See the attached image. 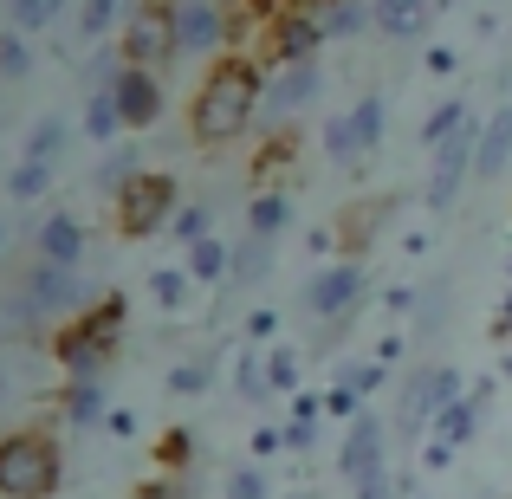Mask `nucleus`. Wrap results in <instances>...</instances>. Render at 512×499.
I'll return each instance as SVG.
<instances>
[{
    "label": "nucleus",
    "instance_id": "1",
    "mask_svg": "<svg viewBox=\"0 0 512 499\" xmlns=\"http://www.w3.org/2000/svg\"><path fill=\"white\" fill-rule=\"evenodd\" d=\"M266 104V85L260 72H253L247 59H221L208 78H201L195 91V111H188V130H195V143H234L240 130L253 124V111Z\"/></svg>",
    "mask_w": 512,
    "mask_h": 499
},
{
    "label": "nucleus",
    "instance_id": "2",
    "mask_svg": "<svg viewBox=\"0 0 512 499\" xmlns=\"http://www.w3.org/2000/svg\"><path fill=\"white\" fill-rule=\"evenodd\" d=\"M59 441L46 435H7L0 441V499H52L59 493Z\"/></svg>",
    "mask_w": 512,
    "mask_h": 499
},
{
    "label": "nucleus",
    "instance_id": "3",
    "mask_svg": "<svg viewBox=\"0 0 512 499\" xmlns=\"http://www.w3.org/2000/svg\"><path fill=\"white\" fill-rule=\"evenodd\" d=\"M117 325H124V299H104L98 312H85L78 325L59 331V363L72 370V383H91V376L111 363V344H117Z\"/></svg>",
    "mask_w": 512,
    "mask_h": 499
},
{
    "label": "nucleus",
    "instance_id": "4",
    "mask_svg": "<svg viewBox=\"0 0 512 499\" xmlns=\"http://www.w3.org/2000/svg\"><path fill=\"white\" fill-rule=\"evenodd\" d=\"M85 305V286H78L72 266H46L39 260L33 273H26L20 299L7 305V318H20V325H33V318H59V312H78Z\"/></svg>",
    "mask_w": 512,
    "mask_h": 499
},
{
    "label": "nucleus",
    "instance_id": "5",
    "mask_svg": "<svg viewBox=\"0 0 512 499\" xmlns=\"http://www.w3.org/2000/svg\"><path fill=\"white\" fill-rule=\"evenodd\" d=\"M175 214H182V201H175V182H169V175H150V169H143L137 182L117 195V234L143 240V234H156L163 221H175Z\"/></svg>",
    "mask_w": 512,
    "mask_h": 499
},
{
    "label": "nucleus",
    "instance_id": "6",
    "mask_svg": "<svg viewBox=\"0 0 512 499\" xmlns=\"http://www.w3.org/2000/svg\"><path fill=\"white\" fill-rule=\"evenodd\" d=\"M454 402H461V376H454L448 363H428V370H415L409 389H402V428L422 435V422H441Z\"/></svg>",
    "mask_w": 512,
    "mask_h": 499
},
{
    "label": "nucleus",
    "instance_id": "7",
    "mask_svg": "<svg viewBox=\"0 0 512 499\" xmlns=\"http://www.w3.org/2000/svg\"><path fill=\"white\" fill-rule=\"evenodd\" d=\"M480 130H487V124H467L461 137H448V143L435 150V175H428V208H448V201L461 195L467 169H474V156H480Z\"/></svg>",
    "mask_w": 512,
    "mask_h": 499
},
{
    "label": "nucleus",
    "instance_id": "8",
    "mask_svg": "<svg viewBox=\"0 0 512 499\" xmlns=\"http://www.w3.org/2000/svg\"><path fill=\"white\" fill-rule=\"evenodd\" d=\"M363 266H325V273H312V286H305V312L312 318H344V312H357V299H363Z\"/></svg>",
    "mask_w": 512,
    "mask_h": 499
},
{
    "label": "nucleus",
    "instance_id": "9",
    "mask_svg": "<svg viewBox=\"0 0 512 499\" xmlns=\"http://www.w3.org/2000/svg\"><path fill=\"white\" fill-rule=\"evenodd\" d=\"M318 46H325V20L318 13H286V20H273L266 59L292 72V65H318Z\"/></svg>",
    "mask_w": 512,
    "mask_h": 499
},
{
    "label": "nucleus",
    "instance_id": "10",
    "mask_svg": "<svg viewBox=\"0 0 512 499\" xmlns=\"http://www.w3.org/2000/svg\"><path fill=\"white\" fill-rule=\"evenodd\" d=\"M169 52H175V7L169 13L163 7H143L137 20H130V33H124V59L150 72V65L169 59Z\"/></svg>",
    "mask_w": 512,
    "mask_h": 499
},
{
    "label": "nucleus",
    "instance_id": "11",
    "mask_svg": "<svg viewBox=\"0 0 512 499\" xmlns=\"http://www.w3.org/2000/svg\"><path fill=\"white\" fill-rule=\"evenodd\" d=\"M111 91H117V111H124L130 130L156 124V111H163V78H156V72H143V65H124Z\"/></svg>",
    "mask_w": 512,
    "mask_h": 499
},
{
    "label": "nucleus",
    "instance_id": "12",
    "mask_svg": "<svg viewBox=\"0 0 512 499\" xmlns=\"http://www.w3.org/2000/svg\"><path fill=\"white\" fill-rule=\"evenodd\" d=\"M227 39V13L214 0H182L175 7V52H214Z\"/></svg>",
    "mask_w": 512,
    "mask_h": 499
},
{
    "label": "nucleus",
    "instance_id": "13",
    "mask_svg": "<svg viewBox=\"0 0 512 499\" xmlns=\"http://www.w3.org/2000/svg\"><path fill=\"white\" fill-rule=\"evenodd\" d=\"M39 260L46 266H72V273H78V260H85V227H78L65 208L39 221Z\"/></svg>",
    "mask_w": 512,
    "mask_h": 499
},
{
    "label": "nucleus",
    "instance_id": "14",
    "mask_svg": "<svg viewBox=\"0 0 512 499\" xmlns=\"http://www.w3.org/2000/svg\"><path fill=\"white\" fill-rule=\"evenodd\" d=\"M338 467H344V480H363V474L383 467V422H376V415H357V422H350V441H344Z\"/></svg>",
    "mask_w": 512,
    "mask_h": 499
},
{
    "label": "nucleus",
    "instance_id": "15",
    "mask_svg": "<svg viewBox=\"0 0 512 499\" xmlns=\"http://www.w3.org/2000/svg\"><path fill=\"white\" fill-rule=\"evenodd\" d=\"M318 91H325V72H318V65H292V72H279L273 91H266V117L299 111V104H312Z\"/></svg>",
    "mask_w": 512,
    "mask_h": 499
},
{
    "label": "nucleus",
    "instance_id": "16",
    "mask_svg": "<svg viewBox=\"0 0 512 499\" xmlns=\"http://www.w3.org/2000/svg\"><path fill=\"white\" fill-rule=\"evenodd\" d=\"M370 20L389 39H422L428 20H435V0H370Z\"/></svg>",
    "mask_w": 512,
    "mask_h": 499
},
{
    "label": "nucleus",
    "instance_id": "17",
    "mask_svg": "<svg viewBox=\"0 0 512 499\" xmlns=\"http://www.w3.org/2000/svg\"><path fill=\"white\" fill-rule=\"evenodd\" d=\"M506 163H512V104H500V117H493V124L480 130L474 175H480V182H493V175H506Z\"/></svg>",
    "mask_w": 512,
    "mask_h": 499
},
{
    "label": "nucleus",
    "instance_id": "18",
    "mask_svg": "<svg viewBox=\"0 0 512 499\" xmlns=\"http://www.w3.org/2000/svg\"><path fill=\"white\" fill-rule=\"evenodd\" d=\"M85 130H91L98 143H111L117 130H130L124 111H117V91H111V85H91V98H85Z\"/></svg>",
    "mask_w": 512,
    "mask_h": 499
},
{
    "label": "nucleus",
    "instance_id": "19",
    "mask_svg": "<svg viewBox=\"0 0 512 499\" xmlns=\"http://www.w3.org/2000/svg\"><path fill=\"white\" fill-rule=\"evenodd\" d=\"M240 396L247 402L273 396V344H247L240 350Z\"/></svg>",
    "mask_w": 512,
    "mask_h": 499
},
{
    "label": "nucleus",
    "instance_id": "20",
    "mask_svg": "<svg viewBox=\"0 0 512 499\" xmlns=\"http://www.w3.org/2000/svg\"><path fill=\"white\" fill-rule=\"evenodd\" d=\"M188 273L201 279V286H221L227 273H234V253H227V240H195V247H188Z\"/></svg>",
    "mask_w": 512,
    "mask_h": 499
},
{
    "label": "nucleus",
    "instance_id": "21",
    "mask_svg": "<svg viewBox=\"0 0 512 499\" xmlns=\"http://www.w3.org/2000/svg\"><path fill=\"white\" fill-rule=\"evenodd\" d=\"M286 214H292L286 188H266V195H253V208H247V234L253 240H273L279 227H286Z\"/></svg>",
    "mask_w": 512,
    "mask_h": 499
},
{
    "label": "nucleus",
    "instance_id": "22",
    "mask_svg": "<svg viewBox=\"0 0 512 499\" xmlns=\"http://www.w3.org/2000/svg\"><path fill=\"white\" fill-rule=\"evenodd\" d=\"M467 124H474V111H467L461 98H448V104H435V111H428V124H422V143H428V150H441V143H448V137H461Z\"/></svg>",
    "mask_w": 512,
    "mask_h": 499
},
{
    "label": "nucleus",
    "instance_id": "23",
    "mask_svg": "<svg viewBox=\"0 0 512 499\" xmlns=\"http://www.w3.org/2000/svg\"><path fill=\"white\" fill-rule=\"evenodd\" d=\"M188 279H195L188 266H156V273H150V292H156L163 312H182V305H188Z\"/></svg>",
    "mask_w": 512,
    "mask_h": 499
},
{
    "label": "nucleus",
    "instance_id": "24",
    "mask_svg": "<svg viewBox=\"0 0 512 499\" xmlns=\"http://www.w3.org/2000/svg\"><path fill=\"white\" fill-rule=\"evenodd\" d=\"M350 124H357V137H363V150H376L383 143V124H389V111H383V98L376 91H363L357 104H350Z\"/></svg>",
    "mask_w": 512,
    "mask_h": 499
},
{
    "label": "nucleus",
    "instance_id": "25",
    "mask_svg": "<svg viewBox=\"0 0 512 499\" xmlns=\"http://www.w3.org/2000/svg\"><path fill=\"white\" fill-rule=\"evenodd\" d=\"M325 156H331V163H357V156H363V137H357V124H350V111L325 124Z\"/></svg>",
    "mask_w": 512,
    "mask_h": 499
},
{
    "label": "nucleus",
    "instance_id": "26",
    "mask_svg": "<svg viewBox=\"0 0 512 499\" xmlns=\"http://www.w3.org/2000/svg\"><path fill=\"white\" fill-rule=\"evenodd\" d=\"M59 150H65V117H39L26 137V163H52Z\"/></svg>",
    "mask_w": 512,
    "mask_h": 499
},
{
    "label": "nucleus",
    "instance_id": "27",
    "mask_svg": "<svg viewBox=\"0 0 512 499\" xmlns=\"http://www.w3.org/2000/svg\"><path fill=\"white\" fill-rule=\"evenodd\" d=\"M59 7H65V0H7V20L20 26V33H39V26L59 20Z\"/></svg>",
    "mask_w": 512,
    "mask_h": 499
},
{
    "label": "nucleus",
    "instance_id": "28",
    "mask_svg": "<svg viewBox=\"0 0 512 499\" xmlns=\"http://www.w3.org/2000/svg\"><path fill=\"white\" fill-rule=\"evenodd\" d=\"M266 266H273V240H253L247 234V240H240V253H234V279H240V286H253Z\"/></svg>",
    "mask_w": 512,
    "mask_h": 499
},
{
    "label": "nucleus",
    "instance_id": "29",
    "mask_svg": "<svg viewBox=\"0 0 512 499\" xmlns=\"http://www.w3.org/2000/svg\"><path fill=\"white\" fill-rule=\"evenodd\" d=\"M7 188H13V201H39L52 188V163H13Z\"/></svg>",
    "mask_w": 512,
    "mask_h": 499
},
{
    "label": "nucleus",
    "instance_id": "30",
    "mask_svg": "<svg viewBox=\"0 0 512 499\" xmlns=\"http://www.w3.org/2000/svg\"><path fill=\"white\" fill-rule=\"evenodd\" d=\"M474 422H480V409H474V402L461 396V402H454V409H448V415L435 422V441H448V448H461V441L474 435Z\"/></svg>",
    "mask_w": 512,
    "mask_h": 499
},
{
    "label": "nucleus",
    "instance_id": "31",
    "mask_svg": "<svg viewBox=\"0 0 512 499\" xmlns=\"http://www.w3.org/2000/svg\"><path fill=\"white\" fill-rule=\"evenodd\" d=\"M137 175H143V169H137V156L117 150V156H104V163H98V188H104V195H124Z\"/></svg>",
    "mask_w": 512,
    "mask_h": 499
},
{
    "label": "nucleus",
    "instance_id": "32",
    "mask_svg": "<svg viewBox=\"0 0 512 499\" xmlns=\"http://www.w3.org/2000/svg\"><path fill=\"white\" fill-rule=\"evenodd\" d=\"M65 415H72V422H104V389L98 383H72L65 389Z\"/></svg>",
    "mask_w": 512,
    "mask_h": 499
},
{
    "label": "nucleus",
    "instance_id": "33",
    "mask_svg": "<svg viewBox=\"0 0 512 499\" xmlns=\"http://www.w3.org/2000/svg\"><path fill=\"white\" fill-rule=\"evenodd\" d=\"M318 20H325V39H350L363 20H370V7H363V0H338V7L318 13Z\"/></svg>",
    "mask_w": 512,
    "mask_h": 499
},
{
    "label": "nucleus",
    "instance_id": "34",
    "mask_svg": "<svg viewBox=\"0 0 512 499\" xmlns=\"http://www.w3.org/2000/svg\"><path fill=\"white\" fill-rule=\"evenodd\" d=\"M338 389H350V396H370V389H383V363H376V357H357V363H344Z\"/></svg>",
    "mask_w": 512,
    "mask_h": 499
},
{
    "label": "nucleus",
    "instance_id": "35",
    "mask_svg": "<svg viewBox=\"0 0 512 499\" xmlns=\"http://www.w3.org/2000/svg\"><path fill=\"white\" fill-rule=\"evenodd\" d=\"M227 499H273L266 467H234V474H227Z\"/></svg>",
    "mask_w": 512,
    "mask_h": 499
},
{
    "label": "nucleus",
    "instance_id": "36",
    "mask_svg": "<svg viewBox=\"0 0 512 499\" xmlns=\"http://www.w3.org/2000/svg\"><path fill=\"white\" fill-rule=\"evenodd\" d=\"M117 7H124V0H85V13H78V39H104L111 20H117Z\"/></svg>",
    "mask_w": 512,
    "mask_h": 499
},
{
    "label": "nucleus",
    "instance_id": "37",
    "mask_svg": "<svg viewBox=\"0 0 512 499\" xmlns=\"http://www.w3.org/2000/svg\"><path fill=\"white\" fill-rule=\"evenodd\" d=\"M0 72H7V78H26V72H33V52H26L20 33H0Z\"/></svg>",
    "mask_w": 512,
    "mask_h": 499
},
{
    "label": "nucleus",
    "instance_id": "38",
    "mask_svg": "<svg viewBox=\"0 0 512 499\" xmlns=\"http://www.w3.org/2000/svg\"><path fill=\"white\" fill-rule=\"evenodd\" d=\"M208 383H214V357H195L169 376V389H182V396H195V389H208Z\"/></svg>",
    "mask_w": 512,
    "mask_h": 499
},
{
    "label": "nucleus",
    "instance_id": "39",
    "mask_svg": "<svg viewBox=\"0 0 512 499\" xmlns=\"http://www.w3.org/2000/svg\"><path fill=\"white\" fill-rule=\"evenodd\" d=\"M188 454H195V435H188V428H169V435L156 441V461L163 467H188Z\"/></svg>",
    "mask_w": 512,
    "mask_h": 499
},
{
    "label": "nucleus",
    "instance_id": "40",
    "mask_svg": "<svg viewBox=\"0 0 512 499\" xmlns=\"http://www.w3.org/2000/svg\"><path fill=\"white\" fill-rule=\"evenodd\" d=\"M292 389H299V357L273 350V396H292Z\"/></svg>",
    "mask_w": 512,
    "mask_h": 499
},
{
    "label": "nucleus",
    "instance_id": "41",
    "mask_svg": "<svg viewBox=\"0 0 512 499\" xmlns=\"http://www.w3.org/2000/svg\"><path fill=\"white\" fill-rule=\"evenodd\" d=\"M175 234H182L188 247H195V240H208V208H182V214H175Z\"/></svg>",
    "mask_w": 512,
    "mask_h": 499
},
{
    "label": "nucleus",
    "instance_id": "42",
    "mask_svg": "<svg viewBox=\"0 0 512 499\" xmlns=\"http://www.w3.org/2000/svg\"><path fill=\"white\" fill-rule=\"evenodd\" d=\"M253 454H260V461H273L279 448H286V428H253V441H247Z\"/></svg>",
    "mask_w": 512,
    "mask_h": 499
},
{
    "label": "nucleus",
    "instance_id": "43",
    "mask_svg": "<svg viewBox=\"0 0 512 499\" xmlns=\"http://www.w3.org/2000/svg\"><path fill=\"white\" fill-rule=\"evenodd\" d=\"M273 331H279V312H273V305H260V312L247 318V337H253V344H266Z\"/></svg>",
    "mask_w": 512,
    "mask_h": 499
},
{
    "label": "nucleus",
    "instance_id": "44",
    "mask_svg": "<svg viewBox=\"0 0 512 499\" xmlns=\"http://www.w3.org/2000/svg\"><path fill=\"white\" fill-rule=\"evenodd\" d=\"M325 409H331V415H350V422H357V415H363V396H350V389H331Z\"/></svg>",
    "mask_w": 512,
    "mask_h": 499
},
{
    "label": "nucleus",
    "instance_id": "45",
    "mask_svg": "<svg viewBox=\"0 0 512 499\" xmlns=\"http://www.w3.org/2000/svg\"><path fill=\"white\" fill-rule=\"evenodd\" d=\"M312 441H318V422H286V448L292 454H305Z\"/></svg>",
    "mask_w": 512,
    "mask_h": 499
},
{
    "label": "nucleus",
    "instance_id": "46",
    "mask_svg": "<svg viewBox=\"0 0 512 499\" xmlns=\"http://www.w3.org/2000/svg\"><path fill=\"white\" fill-rule=\"evenodd\" d=\"M454 65H461V59H454V46H428V72H441V78H448Z\"/></svg>",
    "mask_w": 512,
    "mask_h": 499
},
{
    "label": "nucleus",
    "instance_id": "47",
    "mask_svg": "<svg viewBox=\"0 0 512 499\" xmlns=\"http://www.w3.org/2000/svg\"><path fill=\"white\" fill-rule=\"evenodd\" d=\"M500 337H512V292H506V305H500V325H493Z\"/></svg>",
    "mask_w": 512,
    "mask_h": 499
},
{
    "label": "nucleus",
    "instance_id": "48",
    "mask_svg": "<svg viewBox=\"0 0 512 499\" xmlns=\"http://www.w3.org/2000/svg\"><path fill=\"white\" fill-rule=\"evenodd\" d=\"M299 7H325V13H331V7H338V0H299Z\"/></svg>",
    "mask_w": 512,
    "mask_h": 499
},
{
    "label": "nucleus",
    "instance_id": "49",
    "mask_svg": "<svg viewBox=\"0 0 512 499\" xmlns=\"http://www.w3.org/2000/svg\"><path fill=\"white\" fill-rule=\"evenodd\" d=\"M0 402H7V363H0Z\"/></svg>",
    "mask_w": 512,
    "mask_h": 499
},
{
    "label": "nucleus",
    "instance_id": "50",
    "mask_svg": "<svg viewBox=\"0 0 512 499\" xmlns=\"http://www.w3.org/2000/svg\"><path fill=\"white\" fill-rule=\"evenodd\" d=\"M0 253H7V221H0Z\"/></svg>",
    "mask_w": 512,
    "mask_h": 499
},
{
    "label": "nucleus",
    "instance_id": "51",
    "mask_svg": "<svg viewBox=\"0 0 512 499\" xmlns=\"http://www.w3.org/2000/svg\"><path fill=\"white\" fill-rule=\"evenodd\" d=\"M500 370H506V376H512V350H506V363H500Z\"/></svg>",
    "mask_w": 512,
    "mask_h": 499
},
{
    "label": "nucleus",
    "instance_id": "52",
    "mask_svg": "<svg viewBox=\"0 0 512 499\" xmlns=\"http://www.w3.org/2000/svg\"><path fill=\"white\" fill-rule=\"evenodd\" d=\"M292 499H312V493H292Z\"/></svg>",
    "mask_w": 512,
    "mask_h": 499
},
{
    "label": "nucleus",
    "instance_id": "53",
    "mask_svg": "<svg viewBox=\"0 0 512 499\" xmlns=\"http://www.w3.org/2000/svg\"><path fill=\"white\" fill-rule=\"evenodd\" d=\"M506 273H512V260H506Z\"/></svg>",
    "mask_w": 512,
    "mask_h": 499
}]
</instances>
